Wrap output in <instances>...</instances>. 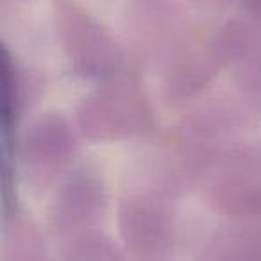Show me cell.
<instances>
[{
    "mask_svg": "<svg viewBox=\"0 0 261 261\" xmlns=\"http://www.w3.org/2000/svg\"><path fill=\"white\" fill-rule=\"evenodd\" d=\"M16 84L8 48L0 43V200L15 206L16 182Z\"/></svg>",
    "mask_w": 261,
    "mask_h": 261,
    "instance_id": "cell-1",
    "label": "cell"
}]
</instances>
